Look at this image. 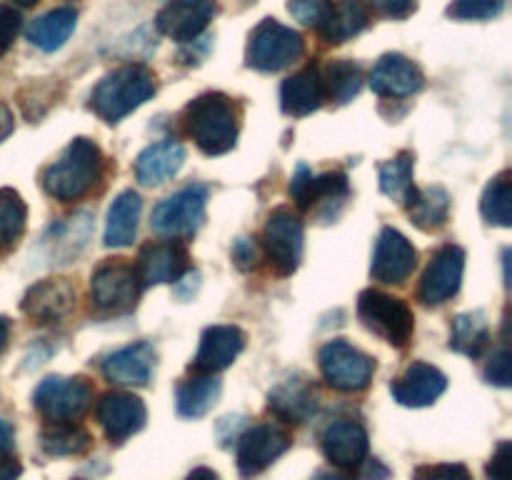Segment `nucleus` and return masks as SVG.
Wrapping results in <instances>:
<instances>
[{"label":"nucleus","mask_w":512,"mask_h":480,"mask_svg":"<svg viewBox=\"0 0 512 480\" xmlns=\"http://www.w3.org/2000/svg\"><path fill=\"white\" fill-rule=\"evenodd\" d=\"M183 123L205 155H225L238 143L240 108L228 95L205 93L185 105Z\"/></svg>","instance_id":"obj_1"},{"label":"nucleus","mask_w":512,"mask_h":480,"mask_svg":"<svg viewBox=\"0 0 512 480\" xmlns=\"http://www.w3.org/2000/svg\"><path fill=\"white\" fill-rule=\"evenodd\" d=\"M103 178V153L90 138H75L55 163L43 170V190L60 203L88 195Z\"/></svg>","instance_id":"obj_2"},{"label":"nucleus","mask_w":512,"mask_h":480,"mask_svg":"<svg viewBox=\"0 0 512 480\" xmlns=\"http://www.w3.org/2000/svg\"><path fill=\"white\" fill-rule=\"evenodd\" d=\"M155 95V75L145 65H123L105 75L90 95V108L105 123H120Z\"/></svg>","instance_id":"obj_3"},{"label":"nucleus","mask_w":512,"mask_h":480,"mask_svg":"<svg viewBox=\"0 0 512 480\" xmlns=\"http://www.w3.org/2000/svg\"><path fill=\"white\" fill-rule=\"evenodd\" d=\"M143 283L138 268L123 258L105 260L90 278V305L105 315H125L135 310Z\"/></svg>","instance_id":"obj_4"},{"label":"nucleus","mask_w":512,"mask_h":480,"mask_svg":"<svg viewBox=\"0 0 512 480\" xmlns=\"http://www.w3.org/2000/svg\"><path fill=\"white\" fill-rule=\"evenodd\" d=\"M358 318L370 333L380 335L385 343L405 348L415 333V315L408 303L383 290H363L358 298Z\"/></svg>","instance_id":"obj_5"},{"label":"nucleus","mask_w":512,"mask_h":480,"mask_svg":"<svg viewBox=\"0 0 512 480\" xmlns=\"http://www.w3.org/2000/svg\"><path fill=\"white\" fill-rule=\"evenodd\" d=\"M303 53V35L288 25L278 23V20L268 18L250 33L245 60H248L250 68L260 70V73H278V70H285L295 60H300Z\"/></svg>","instance_id":"obj_6"},{"label":"nucleus","mask_w":512,"mask_h":480,"mask_svg":"<svg viewBox=\"0 0 512 480\" xmlns=\"http://www.w3.org/2000/svg\"><path fill=\"white\" fill-rule=\"evenodd\" d=\"M205 203H208L205 185H185L155 205L150 225L165 238H190L205 223Z\"/></svg>","instance_id":"obj_7"},{"label":"nucleus","mask_w":512,"mask_h":480,"mask_svg":"<svg viewBox=\"0 0 512 480\" xmlns=\"http://www.w3.org/2000/svg\"><path fill=\"white\" fill-rule=\"evenodd\" d=\"M320 370L330 388L340 393H360L370 385L375 373V360L348 340H330L320 348Z\"/></svg>","instance_id":"obj_8"},{"label":"nucleus","mask_w":512,"mask_h":480,"mask_svg":"<svg viewBox=\"0 0 512 480\" xmlns=\"http://www.w3.org/2000/svg\"><path fill=\"white\" fill-rule=\"evenodd\" d=\"M303 245L305 230L300 215L285 205L275 208L263 230V248L270 268L278 275H293L303 260Z\"/></svg>","instance_id":"obj_9"},{"label":"nucleus","mask_w":512,"mask_h":480,"mask_svg":"<svg viewBox=\"0 0 512 480\" xmlns=\"http://www.w3.org/2000/svg\"><path fill=\"white\" fill-rule=\"evenodd\" d=\"M93 403V385L85 378L50 375L35 388L33 405L48 423L78 420Z\"/></svg>","instance_id":"obj_10"},{"label":"nucleus","mask_w":512,"mask_h":480,"mask_svg":"<svg viewBox=\"0 0 512 480\" xmlns=\"http://www.w3.org/2000/svg\"><path fill=\"white\" fill-rule=\"evenodd\" d=\"M293 445L288 430L273 423H260L245 430L238 440V470L245 480L268 470Z\"/></svg>","instance_id":"obj_11"},{"label":"nucleus","mask_w":512,"mask_h":480,"mask_svg":"<svg viewBox=\"0 0 512 480\" xmlns=\"http://www.w3.org/2000/svg\"><path fill=\"white\" fill-rule=\"evenodd\" d=\"M95 415H98L100 428L105 430V438L110 443H125L140 433L148 420V410L145 403L133 393H123V390H110L95 405Z\"/></svg>","instance_id":"obj_12"},{"label":"nucleus","mask_w":512,"mask_h":480,"mask_svg":"<svg viewBox=\"0 0 512 480\" xmlns=\"http://www.w3.org/2000/svg\"><path fill=\"white\" fill-rule=\"evenodd\" d=\"M465 273V250L458 245H443L435 250L425 268L423 280H420V300L425 305H443L445 300L453 298L463 285Z\"/></svg>","instance_id":"obj_13"},{"label":"nucleus","mask_w":512,"mask_h":480,"mask_svg":"<svg viewBox=\"0 0 512 480\" xmlns=\"http://www.w3.org/2000/svg\"><path fill=\"white\" fill-rule=\"evenodd\" d=\"M415 265H418V250L413 248V243L400 230L383 228L375 243L370 275L378 283L400 285L413 275Z\"/></svg>","instance_id":"obj_14"},{"label":"nucleus","mask_w":512,"mask_h":480,"mask_svg":"<svg viewBox=\"0 0 512 480\" xmlns=\"http://www.w3.org/2000/svg\"><path fill=\"white\" fill-rule=\"evenodd\" d=\"M23 313L33 323L50 325L68 318L75 308V288L68 278H45L30 285L20 303Z\"/></svg>","instance_id":"obj_15"},{"label":"nucleus","mask_w":512,"mask_h":480,"mask_svg":"<svg viewBox=\"0 0 512 480\" xmlns=\"http://www.w3.org/2000/svg\"><path fill=\"white\" fill-rule=\"evenodd\" d=\"M138 275L143 288L148 285L178 283L183 275L190 273L188 250L180 240H160L148 243L138 255Z\"/></svg>","instance_id":"obj_16"},{"label":"nucleus","mask_w":512,"mask_h":480,"mask_svg":"<svg viewBox=\"0 0 512 480\" xmlns=\"http://www.w3.org/2000/svg\"><path fill=\"white\" fill-rule=\"evenodd\" d=\"M218 13L215 0H170L158 13V30L175 43H193Z\"/></svg>","instance_id":"obj_17"},{"label":"nucleus","mask_w":512,"mask_h":480,"mask_svg":"<svg viewBox=\"0 0 512 480\" xmlns=\"http://www.w3.org/2000/svg\"><path fill=\"white\" fill-rule=\"evenodd\" d=\"M245 333L238 325H213L200 338V348L190 368L200 375H215L230 368L245 350Z\"/></svg>","instance_id":"obj_18"},{"label":"nucleus","mask_w":512,"mask_h":480,"mask_svg":"<svg viewBox=\"0 0 512 480\" xmlns=\"http://www.w3.org/2000/svg\"><path fill=\"white\" fill-rule=\"evenodd\" d=\"M370 88L380 98H408L423 90L425 75L418 63L400 53H388L370 70Z\"/></svg>","instance_id":"obj_19"},{"label":"nucleus","mask_w":512,"mask_h":480,"mask_svg":"<svg viewBox=\"0 0 512 480\" xmlns=\"http://www.w3.org/2000/svg\"><path fill=\"white\" fill-rule=\"evenodd\" d=\"M158 353L150 343H133L115 350L103 360V375L108 383L125 388H143L150 383Z\"/></svg>","instance_id":"obj_20"},{"label":"nucleus","mask_w":512,"mask_h":480,"mask_svg":"<svg viewBox=\"0 0 512 480\" xmlns=\"http://www.w3.org/2000/svg\"><path fill=\"white\" fill-rule=\"evenodd\" d=\"M288 193L300 210H313V205L330 203V200L343 203L350 193L348 175L340 173V170L313 175L308 165L300 163L298 170H295L293 180H290Z\"/></svg>","instance_id":"obj_21"},{"label":"nucleus","mask_w":512,"mask_h":480,"mask_svg":"<svg viewBox=\"0 0 512 480\" xmlns=\"http://www.w3.org/2000/svg\"><path fill=\"white\" fill-rule=\"evenodd\" d=\"M323 450L330 463L338 468H358L363 460H368V430L350 418L333 420L323 430Z\"/></svg>","instance_id":"obj_22"},{"label":"nucleus","mask_w":512,"mask_h":480,"mask_svg":"<svg viewBox=\"0 0 512 480\" xmlns=\"http://www.w3.org/2000/svg\"><path fill=\"white\" fill-rule=\"evenodd\" d=\"M448 388V378L440 368L430 363H413L405 368L393 383V398L408 408H425L433 405Z\"/></svg>","instance_id":"obj_23"},{"label":"nucleus","mask_w":512,"mask_h":480,"mask_svg":"<svg viewBox=\"0 0 512 480\" xmlns=\"http://www.w3.org/2000/svg\"><path fill=\"white\" fill-rule=\"evenodd\" d=\"M318 405V390L305 378L283 380L268 395L270 413H275L285 423H308L318 413Z\"/></svg>","instance_id":"obj_24"},{"label":"nucleus","mask_w":512,"mask_h":480,"mask_svg":"<svg viewBox=\"0 0 512 480\" xmlns=\"http://www.w3.org/2000/svg\"><path fill=\"white\" fill-rule=\"evenodd\" d=\"M185 158H188V153H185L183 143H178L173 138L160 140V143L148 145L138 155V160H135V178L143 185H148V188L163 185L180 173V168L185 165Z\"/></svg>","instance_id":"obj_25"},{"label":"nucleus","mask_w":512,"mask_h":480,"mask_svg":"<svg viewBox=\"0 0 512 480\" xmlns=\"http://www.w3.org/2000/svg\"><path fill=\"white\" fill-rule=\"evenodd\" d=\"M405 210H408L413 225H418L425 233L445 228L450 218V195L440 185H428V188H410L405 195Z\"/></svg>","instance_id":"obj_26"},{"label":"nucleus","mask_w":512,"mask_h":480,"mask_svg":"<svg viewBox=\"0 0 512 480\" xmlns=\"http://www.w3.org/2000/svg\"><path fill=\"white\" fill-rule=\"evenodd\" d=\"M323 98V80H320L318 68H305L290 75L280 88L283 113L293 115V118H305V115L315 113L323 105Z\"/></svg>","instance_id":"obj_27"},{"label":"nucleus","mask_w":512,"mask_h":480,"mask_svg":"<svg viewBox=\"0 0 512 480\" xmlns=\"http://www.w3.org/2000/svg\"><path fill=\"white\" fill-rule=\"evenodd\" d=\"M140 210H143V200L135 190H123L118 198L113 200L108 210V223H105V245L108 248H128L138 233Z\"/></svg>","instance_id":"obj_28"},{"label":"nucleus","mask_w":512,"mask_h":480,"mask_svg":"<svg viewBox=\"0 0 512 480\" xmlns=\"http://www.w3.org/2000/svg\"><path fill=\"white\" fill-rule=\"evenodd\" d=\"M223 393V383L213 375H195V378L185 380L175 390V408L183 418H203L210 410L215 408V403L220 400Z\"/></svg>","instance_id":"obj_29"},{"label":"nucleus","mask_w":512,"mask_h":480,"mask_svg":"<svg viewBox=\"0 0 512 480\" xmlns=\"http://www.w3.org/2000/svg\"><path fill=\"white\" fill-rule=\"evenodd\" d=\"M75 23H78V13L73 8H55L28 25V40L43 53H53L68 43Z\"/></svg>","instance_id":"obj_30"},{"label":"nucleus","mask_w":512,"mask_h":480,"mask_svg":"<svg viewBox=\"0 0 512 480\" xmlns=\"http://www.w3.org/2000/svg\"><path fill=\"white\" fill-rule=\"evenodd\" d=\"M368 20L370 13L363 0H340L338 5L330 8L328 18L323 20L318 30L328 43H345V40L363 33L368 28Z\"/></svg>","instance_id":"obj_31"},{"label":"nucleus","mask_w":512,"mask_h":480,"mask_svg":"<svg viewBox=\"0 0 512 480\" xmlns=\"http://www.w3.org/2000/svg\"><path fill=\"white\" fill-rule=\"evenodd\" d=\"M93 438L88 430L75 420H58L48 423L40 433V448L50 458H68V455H80L90 448Z\"/></svg>","instance_id":"obj_32"},{"label":"nucleus","mask_w":512,"mask_h":480,"mask_svg":"<svg viewBox=\"0 0 512 480\" xmlns=\"http://www.w3.org/2000/svg\"><path fill=\"white\" fill-rule=\"evenodd\" d=\"M490 343V325L485 320V313L473 310V313H463L453 318L450 325V348L455 353H463L468 358H480L483 350Z\"/></svg>","instance_id":"obj_33"},{"label":"nucleus","mask_w":512,"mask_h":480,"mask_svg":"<svg viewBox=\"0 0 512 480\" xmlns=\"http://www.w3.org/2000/svg\"><path fill=\"white\" fill-rule=\"evenodd\" d=\"M320 80H323V93L335 103L345 105L363 88V68L353 60H335L323 70Z\"/></svg>","instance_id":"obj_34"},{"label":"nucleus","mask_w":512,"mask_h":480,"mask_svg":"<svg viewBox=\"0 0 512 480\" xmlns=\"http://www.w3.org/2000/svg\"><path fill=\"white\" fill-rule=\"evenodd\" d=\"M480 210H483V218L490 225H498V228H510L512 225V175L510 170H503L500 175H495L490 180V185L485 188L483 200H480Z\"/></svg>","instance_id":"obj_35"},{"label":"nucleus","mask_w":512,"mask_h":480,"mask_svg":"<svg viewBox=\"0 0 512 480\" xmlns=\"http://www.w3.org/2000/svg\"><path fill=\"white\" fill-rule=\"evenodd\" d=\"M28 208L18 190L0 188V250L10 248L25 233Z\"/></svg>","instance_id":"obj_36"},{"label":"nucleus","mask_w":512,"mask_h":480,"mask_svg":"<svg viewBox=\"0 0 512 480\" xmlns=\"http://www.w3.org/2000/svg\"><path fill=\"white\" fill-rule=\"evenodd\" d=\"M413 173H415V155L413 153H398L395 158L385 160L380 165V190L393 200H405V195L413 188Z\"/></svg>","instance_id":"obj_37"},{"label":"nucleus","mask_w":512,"mask_h":480,"mask_svg":"<svg viewBox=\"0 0 512 480\" xmlns=\"http://www.w3.org/2000/svg\"><path fill=\"white\" fill-rule=\"evenodd\" d=\"M505 0H455L448 13L458 20H490L503 13Z\"/></svg>","instance_id":"obj_38"},{"label":"nucleus","mask_w":512,"mask_h":480,"mask_svg":"<svg viewBox=\"0 0 512 480\" xmlns=\"http://www.w3.org/2000/svg\"><path fill=\"white\" fill-rule=\"evenodd\" d=\"M333 0H290L288 10L298 23L310 25V28H320L323 20L328 18Z\"/></svg>","instance_id":"obj_39"},{"label":"nucleus","mask_w":512,"mask_h":480,"mask_svg":"<svg viewBox=\"0 0 512 480\" xmlns=\"http://www.w3.org/2000/svg\"><path fill=\"white\" fill-rule=\"evenodd\" d=\"M413 480H473V473L463 463L420 465Z\"/></svg>","instance_id":"obj_40"},{"label":"nucleus","mask_w":512,"mask_h":480,"mask_svg":"<svg viewBox=\"0 0 512 480\" xmlns=\"http://www.w3.org/2000/svg\"><path fill=\"white\" fill-rule=\"evenodd\" d=\"M485 378H488V383L498 385V388H510L512 363H510L508 348H500L498 353L490 355L488 365H485Z\"/></svg>","instance_id":"obj_41"},{"label":"nucleus","mask_w":512,"mask_h":480,"mask_svg":"<svg viewBox=\"0 0 512 480\" xmlns=\"http://www.w3.org/2000/svg\"><path fill=\"white\" fill-rule=\"evenodd\" d=\"M20 33V13L10 5H0V58L10 50Z\"/></svg>","instance_id":"obj_42"},{"label":"nucleus","mask_w":512,"mask_h":480,"mask_svg":"<svg viewBox=\"0 0 512 480\" xmlns=\"http://www.w3.org/2000/svg\"><path fill=\"white\" fill-rule=\"evenodd\" d=\"M485 473H488V480H512V445H510V440H503V443L498 445V450H495L493 458H490Z\"/></svg>","instance_id":"obj_43"},{"label":"nucleus","mask_w":512,"mask_h":480,"mask_svg":"<svg viewBox=\"0 0 512 480\" xmlns=\"http://www.w3.org/2000/svg\"><path fill=\"white\" fill-rule=\"evenodd\" d=\"M233 260L240 270L255 268V260H258V245L253 238H238L233 245Z\"/></svg>","instance_id":"obj_44"},{"label":"nucleus","mask_w":512,"mask_h":480,"mask_svg":"<svg viewBox=\"0 0 512 480\" xmlns=\"http://www.w3.org/2000/svg\"><path fill=\"white\" fill-rule=\"evenodd\" d=\"M373 5L378 13L388 15V18L393 20H403L413 13L418 0H373Z\"/></svg>","instance_id":"obj_45"},{"label":"nucleus","mask_w":512,"mask_h":480,"mask_svg":"<svg viewBox=\"0 0 512 480\" xmlns=\"http://www.w3.org/2000/svg\"><path fill=\"white\" fill-rule=\"evenodd\" d=\"M13 448H15L13 428H10L8 420L0 418V458H5V455L13 453Z\"/></svg>","instance_id":"obj_46"},{"label":"nucleus","mask_w":512,"mask_h":480,"mask_svg":"<svg viewBox=\"0 0 512 480\" xmlns=\"http://www.w3.org/2000/svg\"><path fill=\"white\" fill-rule=\"evenodd\" d=\"M13 133V113L5 103H0V143Z\"/></svg>","instance_id":"obj_47"},{"label":"nucleus","mask_w":512,"mask_h":480,"mask_svg":"<svg viewBox=\"0 0 512 480\" xmlns=\"http://www.w3.org/2000/svg\"><path fill=\"white\" fill-rule=\"evenodd\" d=\"M365 478L368 480H388L390 478V470L385 468L380 460H370V465L365 468Z\"/></svg>","instance_id":"obj_48"},{"label":"nucleus","mask_w":512,"mask_h":480,"mask_svg":"<svg viewBox=\"0 0 512 480\" xmlns=\"http://www.w3.org/2000/svg\"><path fill=\"white\" fill-rule=\"evenodd\" d=\"M20 470L23 468L15 460H0V480H18Z\"/></svg>","instance_id":"obj_49"},{"label":"nucleus","mask_w":512,"mask_h":480,"mask_svg":"<svg viewBox=\"0 0 512 480\" xmlns=\"http://www.w3.org/2000/svg\"><path fill=\"white\" fill-rule=\"evenodd\" d=\"M185 480H220V475L215 473V470H210V468H205V465H200V468L190 470L188 478H185Z\"/></svg>","instance_id":"obj_50"},{"label":"nucleus","mask_w":512,"mask_h":480,"mask_svg":"<svg viewBox=\"0 0 512 480\" xmlns=\"http://www.w3.org/2000/svg\"><path fill=\"white\" fill-rule=\"evenodd\" d=\"M313 480H353V478L345 473H338V470H320V473L313 475Z\"/></svg>","instance_id":"obj_51"},{"label":"nucleus","mask_w":512,"mask_h":480,"mask_svg":"<svg viewBox=\"0 0 512 480\" xmlns=\"http://www.w3.org/2000/svg\"><path fill=\"white\" fill-rule=\"evenodd\" d=\"M8 340H10V323H8V318H3V315H0V353L8 348Z\"/></svg>","instance_id":"obj_52"},{"label":"nucleus","mask_w":512,"mask_h":480,"mask_svg":"<svg viewBox=\"0 0 512 480\" xmlns=\"http://www.w3.org/2000/svg\"><path fill=\"white\" fill-rule=\"evenodd\" d=\"M15 5H23V8H28V5H35L38 3V0H13Z\"/></svg>","instance_id":"obj_53"},{"label":"nucleus","mask_w":512,"mask_h":480,"mask_svg":"<svg viewBox=\"0 0 512 480\" xmlns=\"http://www.w3.org/2000/svg\"><path fill=\"white\" fill-rule=\"evenodd\" d=\"M75 480H83V478H75Z\"/></svg>","instance_id":"obj_54"}]
</instances>
